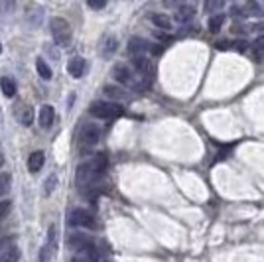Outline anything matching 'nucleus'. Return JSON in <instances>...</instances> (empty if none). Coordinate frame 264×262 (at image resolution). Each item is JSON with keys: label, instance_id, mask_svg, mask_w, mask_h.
<instances>
[{"label": "nucleus", "instance_id": "obj_1", "mask_svg": "<svg viewBox=\"0 0 264 262\" xmlns=\"http://www.w3.org/2000/svg\"><path fill=\"white\" fill-rule=\"evenodd\" d=\"M104 170H107V156L104 154H97L89 162H83L77 168V174H75L77 190L81 191L83 195L93 197L99 190V186H101V177H103Z\"/></svg>", "mask_w": 264, "mask_h": 262}, {"label": "nucleus", "instance_id": "obj_2", "mask_svg": "<svg viewBox=\"0 0 264 262\" xmlns=\"http://www.w3.org/2000/svg\"><path fill=\"white\" fill-rule=\"evenodd\" d=\"M113 77L117 79L120 85L130 87V89H136V91H144V89L150 85V81L142 79L138 73L134 75L130 67H128V65H124V63H117V65L113 67Z\"/></svg>", "mask_w": 264, "mask_h": 262}, {"label": "nucleus", "instance_id": "obj_3", "mask_svg": "<svg viewBox=\"0 0 264 262\" xmlns=\"http://www.w3.org/2000/svg\"><path fill=\"white\" fill-rule=\"evenodd\" d=\"M67 247L71 248L73 252H79V254H87L89 258L97 262L99 254H97V247L93 243V239L87 237L85 233H71L67 237Z\"/></svg>", "mask_w": 264, "mask_h": 262}, {"label": "nucleus", "instance_id": "obj_4", "mask_svg": "<svg viewBox=\"0 0 264 262\" xmlns=\"http://www.w3.org/2000/svg\"><path fill=\"white\" fill-rule=\"evenodd\" d=\"M89 113L95 118H101V120H113V118L122 117L124 109H122V104L113 101H95L89 107Z\"/></svg>", "mask_w": 264, "mask_h": 262}, {"label": "nucleus", "instance_id": "obj_5", "mask_svg": "<svg viewBox=\"0 0 264 262\" xmlns=\"http://www.w3.org/2000/svg\"><path fill=\"white\" fill-rule=\"evenodd\" d=\"M49 30H51V36H54V42L61 47H67L71 44V38H73V32L67 20L63 18H51L49 20Z\"/></svg>", "mask_w": 264, "mask_h": 262}, {"label": "nucleus", "instance_id": "obj_6", "mask_svg": "<svg viewBox=\"0 0 264 262\" xmlns=\"http://www.w3.org/2000/svg\"><path fill=\"white\" fill-rule=\"evenodd\" d=\"M99 136L101 132L95 124H85L81 130H79V138H77V144H79V150L83 154H87L91 148H95L97 142H99Z\"/></svg>", "mask_w": 264, "mask_h": 262}, {"label": "nucleus", "instance_id": "obj_7", "mask_svg": "<svg viewBox=\"0 0 264 262\" xmlns=\"http://www.w3.org/2000/svg\"><path fill=\"white\" fill-rule=\"evenodd\" d=\"M67 223L75 229H95L97 227L95 215L87 209H73L67 217Z\"/></svg>", "mask_w": 264, "mask_h": 262}, {"label": "nucleus", "instance_id": "obj_8", "mask_svg": "<svg viewBox=\"0 0 264 262\" xmlns=\"http://www.w3.org/2000/svg\"><path fill=\"white\" fill-rule=\"evenodd\" d=\"M128 51H130V56H146V54L158 56L162 51V47L160 45L150 44V42L142 40V38H130V42H128Z\"/></svg>", "mask_w": 264, "mask_h": 262}, {"label": "nucleus", "instance_id": "obj_9", "mask_svg": "<svg viewBox=\"0 0 264 262\" xmlns=\"http://www.w3.org/2000/svg\"><path fill=\"white\" fill-rule=\"evenodd\" d=\"M132 67H134V71L138 73L142 79H146V81H150L154 77V65L148 59V56H132Z\"/></svg>", "mask_w": 264, "mask_h": 262}, {"label": "nucleus", "instance_id": "obj_10", "mask_svg": "<svg viewBox=\"0 0 264 262\" xmlns=\"http://www.w3.org/2000/svg\"><path fill=\"white\" fill-rule=\"evenodd\" d=\"M56 250H58V233H56V227H51L47 243H45L42 252H40V262H51V258L56 256Z\"/></svg>", "mask_w": 264, "mask_h": 262}, {"label": "nucleus", "instance_id": "obj_11", "mask_svg": "<svg viewBox=\"0 0 264 262\" xmlns=\"http://www.w3.org/2000/svg\"><path fill=\"white\" fill-rule=\"evenodd\" d=\"M67 71L69 75L73 77V79H79V77H83L85 71H87V61L83 58H71L69 59V63H67Z\"/></svg>", "mask_w": 264, "mask_h": 262}, {"label": "nucleus", "instance_id": "obj_12", "mask_svg": "<svg viewBox=\"0 0 264 262\" xmlns=\"http://www.w3.org/2000/svg\"><path fill=\"white\" fill-rule=\"evenodd\" d=\"M117 49H118V40H117V36H104L103 38V42H101V56H103L104 59H109V58H113L115 54H117Z\"/></svg>", "mask_w": 264, "mask_h": 262}, {"label": "nucleus", "instance_id": "obj_13", "mask_svg": "<svg viewBox=\"0 0 264 262\" xmlns=\"http://www.w3.org/2000/svg\"><path fill=\"white\" fill-rule=\"evenodd\" d=\"M14 115L18 117V120L24 124V126H30L32 122H34V109L30 107V104H18L14 107Z\"/></svg>", "mask_w": 264, "mask_h": 262}, {"label": "nucleus", "instance_id": "obj_14", "mask_svg": "<svg viewBox=\"0 0 264 262\" xmlns=\"http://www.w3.org/2000/svg\"><path fill=\"white\" fill-rule=\"evenodd\" d=\"M44 162H45V154L42 150H36V152H32L28 158V170L30 174H38L42 168H44Z\"/></svg>", "mask_w": 264, "mask_h": 262}, {"label": "nucleus", "instance_id": "obj_15", "mask_svg": "<svg viewBox=\"0 0 264 262\" xmlns=\"http://www.w3.org/2000/svg\"><path fill=\"white\" fill-rule=\"evenodd\" d=\"M40 126L42 128H49L51 124H54V120H56V111H54V107L51 104H44L42 109H40Z\"/></svg>", "mask_w": 264, "mask_h": 262}, {"label": "nucleus", "instance_id": "obj_16", "mask_svg": "<svg viewBox=\"0 0 264 262\" xmlns=\"http://www.w3.org/2000/svg\"><path fill=\"white\" fill-rule=\"evenodd\" d=\"M193 16H195V8L190 6V4H183L181 8H177L176 10V20L179 24H188Z\"/></svg>", "mask_w": 264, "mask_h": 262}, {"label": "nucleus", "instance_id": "obj_17", "mask_svg": "<svg viewBox=\"0 0 264 262\" xmlns=\"http://www.w3.org/2000/svg\"><path fill=\"white\" fill-rule=\"evenodd\" d=\"M104 95L113 101H128V93L122 91L120 87H113V85H107L104 87Z\"/></svg>", "mask_w": 264, "mask_h": 262}, {"label": "nucleus", "instance_id": "obj_18", "mask_svg": "<svg viewBox=\"0 0 264 262\" xmlns=\"http://www.w3.org/2000/svg\"><path fill=\"white\" fill-rule=\"evenodd\" d=\"M0 89H2V93L6 95V97H14L16 95V81L12 77H0Z\"/></svg>", "mask_w": 264, "mask_h": 262}, {"label": "nucleus", "instance_id": "obj_19", "mask_svg": "<svg viewBox=\"0 0 264 262\" xmlns=\"http://www.w3.org/2000/svg\"><path fill=\"white\" fill-rule=\"evenodd\" d=\"M150 18H152V24L158 26L160 30H166V32L172 30V20H170L166 14H152Z\"/></svg>", "mask_w": 264, "mask_h": 262}, {"label": "nucleus", "instance_id": "obj_20", "mask_svg": "<svg viewBox=\"0 0 264 262\" xmlns=\"http://www.w3.org/2000/svg\"><path fill=\"white\" fill-rule=\"evenodd\" d=\"M36 69H38V75H40L42 79H45V81L51 79V67H49L42 58L36 59Z\"/></svg>", "mask_w": 264, "mask_h": 262}, {"label": "nucleus", "instance_id": "obj_21", "mask_svg": "<svg viewBox=\"0 0 264 262\" xmlns=\"http://www.w3.org/2000/svg\"><path fill=\"white\" fill-rule=\"evenodd\" d=\"M223 24H225V14H215L209 18V32H213V34H217L221 28H223Z\"/></svg>", "mask_w": 264, "mask_h": 262}, {"label": "nucleus", "instance_id": "obj_22", "mask_svg": "<svg viewBox=\"0 0 264 262\" xmlns=\"http://www.w3.org/2000/svg\"><path fill=\"white\" fill-rule=\"evenodd\" d=\"M18 258H20V250H18L16 245H12V247L0 256V262H18Z\"/></svg>", "mask_w": 264, "mask_h": 262}, {"label": "nucleus", "instance_id": "obj_23", "mask_svg": "<svg viewBox=\"0 0 264 262\" xmlns=\"http://www.w3.org/2000/svg\"><path fill=\"white\" fill-rule=\"evenodd\" d=\"M10 174H0V197H4L10 191Z\"/></svg>", "mask_w": 264, "mask_h": 262}, {"label": "nucleus", "instance_id": "obj_24", "mask_svg": "<svg viewBox=\"0 0 264 262\" xmlns=\"http://www.w3.org/2000/svg\"><path fill=\"white\" fill-rule=\"evenodd\" d=\"M223 4H225V0H205V12L213 14V12L223 8Z\"/></svg>", "mask_w": 264, "mask_h": 262}, {"label": "nucleus", "instance_id": "obj_25", "mask_svg": "<svg viewBox=\"0 0 264 262\" xmlns=\"http://www.w3.org/2000/svg\"><path fill=\"white\" fill-rule=\"evenodd\" d=\"M12 245H16V239L10 234V237H4V239H0V256L8 250V248L12 247Z\"/></svg>", "mask_w": 264, "mask_h": 262}, {"label": "nucleus", "instance_id": "obj_26", "mask_svg": "<svg viewBox=\"0 0 264 262\" xmlns=\"http://www.w3.org/2000/svg\"><path fill=\"white\" fill-rule=\"evenodd\" d=\"M162 4L166 6V8H170V10H177V8H181L183 4H188L186 0H162Z\"/></svg>", "mask_w": 264, "mask_h": 262}, {"label": "nucleus", "instance_id": "obj_27", "mask_svg": "<svg viewBox=\"0 0 264 262\" xmlns=\"http://www.w3.org/2000/svg\"><path fill=\"white\" fill-rule=\"evenodd\" d=\"M14 8V0H0V14H8Z\"/></svg>", "mask_w": 264, "mask_h": 262}, {"label": "nucleus", "instance_id": "obj_28", "mask_svg": "<svg viewBox=\"0 0 264 262\" xmlns=\"http://www.w3.org/2000/svg\"><path fill=\"white\" fill-rule=\"evenodd\" d=\"M10 209H12V203H10V201H0V221L10 213Z\"/></svg>", "mask_w": 264, "mask_h": 262}, {"label": "nucleus", "instance_id": "obj_29", "mask_svg": "<svg viewBox=\"0 0 264 262\" xmlns=\"http://www.w3.org/2000/svg\"><path fill=\"white\" fill-rule=\"evenodd\" d=\"M69 262H95L93 258H89L87 254H79V252H75L73 256L69 258Z\"/></svg>", "mask_w": 264, "mask_h": 262}, {"label": "nucleus", "instance_id": "obj_30", "mask_svg": "<svg viewBox=\"0 0 264 262\" xmlns=\"http://www.w3.org/2000/svg\"><path fill=\"white\" fill-rule=\"evenodd\" d=\"M56 181H58V177H56V175H49V179L45 181V193H47V195H49L51 190L56 188Z\"/></svg>", "mask_w": 264, "mask_h": 262}, {"label": "nucleus", "instance_id": "obj_31", "mask_svg": "<svg viewBox=\"0 0 264 262\" xmlns=\"http://www.w3.org/2000/svg\"><path fill=\"white\" fill-rule=\"evenodd\" d=\"M89 6L91 8H95V10H101V8H104V4L109 2V0H87Z\"/></svg>", "mask_w": 264, "mask_h": 262}, {"label": "nucleus", "instance_id": "obj_32", "mask_svg": "<svg viewBox=\"0 0 264 262\" xmlns=\"http://www.w3.org/2000/svg\"><path fill=\"white\" fill-rule=\"evenodd\" d=\"M254 49H256V51H264V36H258V38H256Z\"/></svg>", "mask_w": 264, "mask_h": 262}, {"label": "nucleus", "instance_id": "obj_33", "mask_svg": "<svg viewBox=\"0 0 264 262\" xmlns=\"http://www.w3.org/2000/svg\"><path fill=\"white\" fill-rule=\"evenodd\" d=\"M2 160H4V158H2V156H0V164H2Z\"/></svg>", "mask_w": 264, "mask_h": 262}, {"label": "nucleus", "instance_id": "obj_34", "mask_svg": "<svg viewBox=\"0 0 264 262\" xmlns=\"http://www.w3.org/2000/svg\"><path fill=\"white\" fill-rule=\"evenodd\" d=\"M0 51H2V44H0Z\"/></svg>", "mask_w": 264, "mask_h": 262}]
</instances>
